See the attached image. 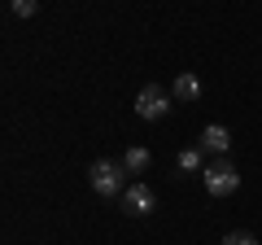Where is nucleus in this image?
Listing matches in <instances>:
<instances>
[{"label":"nucleus","instance_id":"f257e3e1","mask_svg":"<svg viewBox=\"0 0 262 245\" xmlns=\"http://www.w3.org/2000/svg\"><path fill=\"white\" fill-rule=\"evenodd\" d=\"M92 189H96V197H122L127 193V167L122 162H114V158H101V162H92Z\"/></svg>","mask_w":262,"mask_h":245},{"label":"nucleus","instance_id":"f03ea898","mask_svg":"<svg viewBox=\"0 0 262 245\" xmlns=\"http://www.w3.org/2000/svg\"><path fill=\"white\" fill-rule=\"evenodd\" d=\"M201 184H206V193H210V197H232V193L241 189L236 162H227V158H214V162H206V171H201Z\"/></svg>","mask_w":262,"mask_h":245},{"label":"nucleus","instance_id":"7ed1b4c3","mask_svg":"<svg viewBox=\"0 0 262 245\" xmlns=\"http://www.w3.org/2000/svg\"><path fill=\"white\" fill-rule=\"evenodd\" d=\"M166 110H170V92L162 84H144L140 92H136V114L140 118H166Z\"/></svg>","mask_w":262,"mask_h":245},{"label":"nucleus","instance_id":"20e7f679","mask_svg":"<svg viewBox=\"0 0 262 245\" xmlns=\"http://www.w3.org/2000/svg\"><path fill=\"white\" fill-rule=\"evenodd\" d=\"M122 210L136 215V219L153 215V210H158V193H153L149 184H127V193H122Z\"/></svg>","mask_w":262,"mask_h":245},{"label":"nucleus","instance_id":"39448f33","mask_svg":"<svg viewBox=\"0 0 262 245\" xmlns=\"http://www.w3.org/2000/svg\"><path fill=\"white\" fill-rule=\"evenodd\" d=\"M227 149H232V132H227L223 122H210L206 132H201V153H210V158H223Z\"/></svg>","mask_w":262,"mask_h":245},{"label":"nucleus","instance_id":"423d86ee","mask_svg":"<svg viewBox=\"0 0 262 245\" xmlns=\"http://www.w3.org/2000/svg\"><path fill=\"white\" fill-rule=\"evenodd\" d=\"M149 162H153V153L144 149V145H131V149L122 153V167H127V175H144V171H149Z\"/></svg>","mask_w":262,"mask_h":245},{"label":"nucleus","instance_id":"0eeeda50","mask_svg":"<svg viewBox=\"0 0 262 245\" xmlns=\"http://www.w3.org/2000/svg\"><path fill=\"white\" fill-rule=\"evenodd\" d=\"M170 96H175V101H196V96H201V79L196 75H179L175 84H170Z\"/></svg>","mask_w":262,"mask_h":245},{"label":"nucleus","instance_id":"6e6552de","mask_svg":"<svg viewBox=\"0 0 262 245\" xmlns=\"http://www.w3.org/2000/svg\"><path fill=\"white\" fill-rule=\"evenodd\" d=\"M179 171L184 175H192V171H206V153H201V145H188V149H179Z\"/></svg>","mask_w":262,"mask_h":245},{"label":"nucleus","instance_id":"1a4fd4ad","mask_svg":"<svg viewBox=\"0 0 262 245\" xmlns=\"http://www.w3.org/2000/svg\"><path fill=\"white\" fill-rule=\"evenodd\" d=\"M35 9H39L35 0H13V5H9V13H13V18H31Z\"/></svg>","mask_w":262,"mask_h":245},{"label":"nucleus","instance_id":"9d476101","mask_svg":"<svg viewBox=\"0 0 262 245\" xmlns=\"http://www.w3.org/2000/svg\"><path fill=\"white\" fill-rule=\"evenodd\" d=\"M223 245H258V236H253V232H227Z\"/></svg>","mask_w":262,"mask_h":245}]
</instances>
